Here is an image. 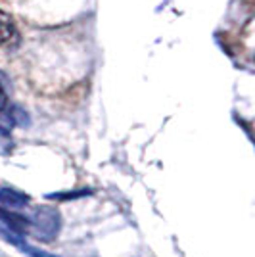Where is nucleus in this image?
<instances>
[{
	"instance_id": "f257e3e1",
	"label": "nucleus",
	"mask_w": 255,
	"mask_h": 257,
	"mask_svg": "<svg viewBox=\"0 0 255 257\" xmlns=\"http://www.w3.org/2000/svg\"><path fill=\"white\" fill-rule=\"evenodd\" d=\"M33 234L41 242H52L62 228V217L54 207H39L31 217Z\"/></svg>"
},
{
	"instance_id": "423d86ee",
	"label": "nucleus",
	"mask_w": 255,
	"mask_h": 257,
	"mask_svg": "<svg viewBox=\"0 0 255 257\" xmlns=\"http://www.w3.org/2000/svg\"><path fill=\"white\" fill-rule=\"evenodd\" d=\"M12 148H14V142H12V137L8 131L0 127V156H6L10 154Z\"/></svg>"
},
{
	"instance_id": "7ed1b4c3",
	"label": "nucleus",
	"mask_w": 255,
	"mask_h": 257,
	"mask_svg": "<svg viewBox=\"0 0 255 257\" xmlns=\"http://www.w3.org/2000/svg\"><path fill=\"white\" fill-rule=\"evenodd\" d=\"M31 198L27 194L14 190V188H0V205L6 209H23L29 205Z\"/></svg>"
},
{
	"instance_id": "0eeeda50",
	"label": "nucleus",
	"mask_w": 255,
	"mask_h": 257,
	"mask_svg": "<svg viewBox=\"0 0 255 257\" xmlns=\"http://www.w3.org/2000/svg\"><path fill=\"white\" fill-rule=\"evenodd\" d=\"M6 107V92H4V88L0 85V111Z\"/></svg>"
},
{
	"instance_id": "f03ea898",
	"label": "nucleus",
	"mask_w": 255,
	"mask_h": 257,
	"mask_svg": "<svg viewBox=\"0 0 255 257\" xmlns=\"http://www.w3.org/2000/svg\"><path fill=\"white\" fill-rule=\"evenodd\" d=\"M23 230H25V221H23V219L16 217V215L6 213V211L0 209V238H2L4 242H8L12 246L22 249L25 244H29V242L25 240Z\"/></svg>"
},
{
	"instance_id": "20e7f679",
	"label": "nucleus",
	"mask_w": 255,
	"mask_h": 257,
	"mask_svg": "<svg viewBox=\"0 0 255 257\" xmlns=\"http://www.w3.org/2000/svg\"><path fill=\"white\" fill-rule=\"evenodd\" d=\"M14 33V25H12V20L0 10V44L8 43Z\"/></svg>"
},
{
	"instance_id": "39448f33",
	"label": "nucleus",
	"mask_w": 255,
	"mask_h": 257,
	"mask_svg": "<svg viewBox=\"0 0 255 257\" xmlns=\"http://www.w3.org/2000/svg\"><path fill=\"white\" fill-rule=\"evenodd\" d=\"M10 117L12 121H14V125H20V127H25V125H29V117H27V113L23 111L22 107H18V106H14L10 107Z\"/></svg>"
}]
</instances>
